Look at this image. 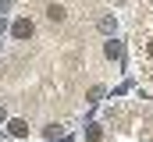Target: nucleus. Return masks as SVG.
<instances>
[{
	"mask_svg": "<svg viewBox=\"0 0 153 142\" xmlns=\"http://www.w3.org/2000/svg\"><path fill=\"white\" fill-rule=\"evenodd\" d=\"M11 36H14V39H29V36H32V21H29V18H18V21L11 25Z\"/></svg>",
	"mask_w": 153,
	"mask_h": 142,
	"instance_id": "nucleus-1",
	"label": "nucleus"
},
{
	"mask_svg": "<svg viewBox=\"0 0 153 142\" xmlns=\"http://www.w3.org/2000/svg\"><path fill=\"white\" fill-rule=\"evenodd\" d=\"M7 132H11V135H14V139H25V135H29V124H25V121H22V117H14V121H11V124H7Z\"/></svg>",
	"mask_w": 153,
	"mask_h": 142,
	"instance_id": "nucleus-2",
	"label": "nucleus"
},
{
	"mask_svg": "<svg viewBox=\"0 0 153 142\" xmlns=\"http://www.w3.org/2000/svg\"><path fill=\"white\" fill-rule=\"evenodd\" d=\"M103 50H107V57H111V61H121V53H125V46H121L117 39H107V46H103Z\"/></svg>",
	"mask_w": 153,
	"mask_h": 142,
	"instance_id": "nucleus-3",
	"label": "nucleus"
},
{
	"mask_svg": "<svg viewBox=\"0 0 153 142\" xmlns=\"http://www.w3.org/2000/svg\"><path fill=\"white\" fill-rule=\"evenodd\" d=\"M100 32H114V18H111V14L100 18Z\"/></svg>",
	"mask_w": 153,
	"mask_h": 142,
	"instance_id": "nucleus-4",
	"label": "nucleus"
},
{
	"mask_svg": "<svg viewBox=\"0 0 153 142\" xmlns=\"http://www.w3.org/2000/svg\"><path fill=\"white\" fill-rule=\"evenodd\" d=\"M46 14H50V21H61V18H64V7H57V4H53Z\"/></svg>",
	"mask_w": 153,
	"mask_h": 142,
	"instance_id": "nucleus-5",
	"label": "nucleus"
},
{
	"mask_svg": "<svg viewBox=\"0 0 153 142\" xmlns=\"http://www.w3.org/2000/svg\"><path fill=\"white\" fill-rule=\"evenodd\" d=\"M4 117H7V110H4V106H0V121H4Z\"/></svg>",
	"mask_w": 153,
	"mask_h": 142,
	"instance_id": "nucleus-6",
	"label": "nucleus"
}]
</instances>
